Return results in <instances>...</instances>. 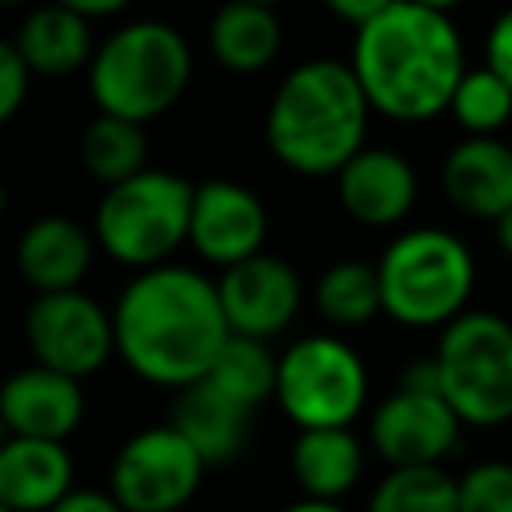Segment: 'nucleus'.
Masks as SVG:
<instances>
[{"mask_svg":"<svg viewBox=\"0 0 512 512\" xmlns=\"http://www.w3.org/2000/svg\"><path fill=\"white\" fill-rule=\"evenodd\" d=\"M228 324L216 280L184 264L136 272L112 308V352L156 388H188L216 360Z\"/></svg>","mask_w":512,"mask_h":512,"instance_id":"obj_1","label":"nucleus"},{"mask_svg":"<svg viewBox=\"0 0 512 512\" xmlns=\"http://www.w3.org/2000/svg\"><path fill=\"white\" fill-rule=\"evenodd\" d=\"M348 68L372 112L400 124H424L448 108V96L468 64L464 40L448 12L396 0L376 20L356 28Z\"/></svg>","mask_w":512,"mask_h":512,"instance_id":"obj_2","label":"nucleus"},{"mask_svg":"<svg viewBox=\"0 0 512 512\" xmlns=\"http://www.w3.org/2000/svg\"><path fill=\"white\" fill-rule=\"evenodd\" d=\"M368 112L348 64L304 60L276 84L264 136L284 168L300 176H336L340 164L364 148Z\"/></svg>","mask_w":512,"mask_h":512,"instance_id":"obj_3","label":"nucleus"},{"mask_svg":"<svg viewBox=\"0 0 512 512\" xmlns=\"http://www.w3.org/2000/svg\"><path fill=\"white\" fill-rule=\"evenodd\" d=\"M192 80V48L164 20L116 28L88 60V92L104 116L148 124L164 116Z\"/></svg>","mask_w":512,"mask_h":512,"instance_id":"obj_4","label":"nucleus"},{"mask_svg":"<svg viewBox=\"0 0 512 512\" xmlns=\"http://www.w3.org/2000/svg\"><path fill=\"white\" fill-rule=\"evenodd\" d=\"M380 312L408 328H436L464 312L476 288V260L448 228L400 232L376 264Z\"/></svg>","mask_w":512,"mask_h":512,"instance_id":"obj_5","label":"nucleus"},{"mask_svg":"<svg viewBox=\"0 0 512 512\" xmlns=\"http://www.w3.org/2000/svg\"><path fill=\"white\" fill-rule=\"evenodd\" d=\"M188 212H192V184L164 168H144L112 188H104L92 240L128 268H156L172 264V252L188 244Z\"/></svg>","mask_w":512,"mask_h":512,"instance_id":"obj_6","label":"nucleus"},{"mask_svg":"<svg viewBox=\"0 0 512 512\" xmlns=\"http://www.w3.org/2000/svg\"><path fill=\"white\" fill-rule=\"evenodd\" d=\"M444 404L460 424L496 428L512 420V324L496 312H460L432 352Z\"/></svg>","mask_w":512,"mask_h":512,"instance_id":"obj_7","label":"nucleus"},{"mask_svg":"<svg viewBox=\"0 0 512 512\" xmlns=\"http://www.w3.org/2000/svg\"><path fill=\"white\" fill-rule=\"evenodd\" d=\"M272 396L300 432L352 428L368 400V368L340 336H304L276 356Z\"/></svg>","mask_w":512,"mask_h":512,"instance_id":"obj_8","label":"nucleus"},{"mask_svg":"<svg viewBox=\"0 0 512 512\" xmlns=\"http://www.w3.org/2000/svg\"><path fill=\"white\" fill-rule=\"evenodd\" d=\"M204 480L200 456L172 424L132 432L112 456L108 492L124 512H188Z\"/></svg>","mask_w":512,"mask_h":512,"instance_id":"obj_9","label":"nucleus"},{"mask_svg":"<svg viewBox=\"0 0 512 512\" xmlns=\"http://www.w3.org/2000/svg\"><path fill=\"white\" fill-rule=\"evenodd\" d=\"M24 336L40 368L84 380L112 356V312L80 288L36 292L24 316Z\"/></svg>","mask_w":512,"mask_h":512,"instance_id":"obj_10","label":"nucleus"},{"mask_svg":"<svg viewBox=\"0 0 512 512\" xmlns=\"http://www.w3.org/2000/svg\"><path fill=\"white\" fill-rule=\"evenodd\" d=\"M216 300H220V312L232 336L268 344L292 324L300 308V276L288 260L256 252L220 272Z\"/></svg>","mask_w":512,"mask_h":512,"instance_id":"obj_11","label":"nucleus"},{"mask_svg":"<svg viewBox=\"0 0 512 512\" xmlns=\"http://www.w3.org/2000/svg\"><path fill=\"white\" fill-rule=\"evenodd\" d=\"M460 428L464 424L456 420V412L444 404L440 392H412L396 384V392L372 408L368 440L376 456L388 460L392 468L440 464L456 448Z\"/></svg>","mask_w":512,"mask_h":512,"instance_id":"obj_12","label":"nucleus"},{"mask_svg":"<svg viewBox=\"0 0 512 512\" xmlns=\"http://www.w3.org/2000/svg\"><path fill=\"white\" fill-rule=\"evenodd\" d=\"M268 212L260 196L236 180H204L192 184L188 212V244L216 268H232L256 252H264Z\"/></svg>","mask_w":512,"mask_h":512,"instance_id":"obj_13","label":"nucleus"},{"mask_svg":"<svg viewBox=\"0 0 512 512\" xmlns=\"http://www.w3.org/2000/svg\"><path fill=\"white\" fill-rule=\"evenodd\" d=\"M416 192H420L416 168L392 148L364 144L336 172V196H340L344 212L368 228L400 224L416 208Z\"/></svg>","mask_w":512,"mask_h":512,"instance_id":"obj_14","label":"nucleus"},{"mask_svg":"<svg viewBox=\"0 0 512 512\" xmlns=\"http://www.w3.org/2000/svg\"><path fill=\"white\" fill-rule=\"evenodd\" d=\"M80 420H84L80 380L40 364L0 380V424L8 428V436L64 444L80 428Z\"/></svg>","mask_w":512,"mask_h":512,"instance_id":"obj_15","label":"nucleus"},{"mask_svg":"<svg viewBox=\"0 0 512 512\" xmlns=\"http://www.w3.org/2000/svg\"><path fill=\"white\" fill-rule=\"evenodd\" d=\"M452 208L476 220H500L512 208V148L500 136H464L440 168Z\"/></svg>","mask_w":512,"mask_h":512,"instance_id":"obj_16","label":"nucleus"},{"mask_svg":"<svg viewBox=\"0 0 512 512\" xmlns=\"http://www.w3.org/2000/svg\"><path fill=\"white\" fill-rule=\"evenodd\" d=\"M168 424L188 440V448L200 456L204 468H224L244 452L252 412L200 376L196 384L180 388Z\"/></svg>","mask_w":512,"mask_h":512,"instance_id":"obj_17","label":"nucleus"},{"mask_svg":"<svg viewBox=\"0 0 512 512\" xmlns=\"http://www.w3.org/2000/svg\"><path fill=\"white\" fill-rule=\"evenodd\" d=\"M92 232L68 216H40L16 240V268L36 292H68L92 268Z\"/></svg>","mask_w":512,"mask_h":512,"instance_id":"obj_18","label":"nucleus"},{"mask_svg":"<svg viewBox=\"0 0 512 512\" xmlns=\"http://www.w3.org/2000/svg\"><path fill=\"white\" fill-rule=\"evenodd\" d=\"M72 488V456L56 440L8 436L0 444V504L8 512H48Z\"/></svg>","mask_w":512,"mask_h":512,"instance_id":"obj_19","label":"nucleus"},{"mask_svg":"<svg viewBox=\"0 0 512 512\" xmlns=\"http://www.w3.org/2000/svg\"><path fill=\"white\" fill-rule=\"evenodd\" d=\"M12 48L20 52L24 68L32 76H72L80 68H88L92 60V28L84 16L60 8V4H40L24 16V24L16 28Z\"/></svg>","mask_w":512,"mask_h":512,"instance_id":"obj_20","label":"nucleus"},{"mask_svg":"<svg viewBox=\"0 0 512 512\" xmlns=\"http://www.w3.org/2000/svg\"><path fill=\"white\" fill-rule=\"evenodd\" d=\"M288 464L308 500H340L364 472V448L352 428H304L292 440Z\"/></svg>","mask_w":512,"mask_h":512,"instance_id":"obj_21","label":"nucleus"},{"mask_svg":"<svg viewBox=\"0 0 512 512\" xmlns=\"http://www.w3.org/2000/svg\"><path fill=\"white\" fill-rule=\"evenodd\" d=\"M280 16L276 8L248 4V0H224L208 24V48L220 68L228 72H264L280 56Z\"/></svg>","mask_w":512,"mask_h":512,"instance_id":"obj_22","label":"nucleus"},{"mask_svg":"<svg viewBox=\"0 0 512 512\" xmlns=\"http://www.w3.org/2000/svg\"><path fill=\"white\" fill-rule=\"evenodd\" d=\"M80 164L92 180L104 188L136 176L148 168V136L144 124L120 120V116H92L88 128L80 132Z\"/></svg>","mask_w":512,"mask_h":512,"instance_id":"obj_23","label":"nucleus"},{"mask_svg":"<svg viewBox=\"0 0 512 512\" xmlns=\"http://www.w3.org/2000/svg\"><path fill=\"white\" fill-rule=\"evenodd\" d=\"M208 384H216L224 396H232L236 404H244L248 412H256L272 388H276V356L264 340H248V336H232L220 344L216 360L204 372Z\"/></svg>","mask_w":512,"mask_h":512,"instance_id":"obj_24","label":"nucleus"},{"mask_svg":"<svg viewBox=\"0 0 512 512\" xmlns=\"http://www.w3.org/2000/svg\"><path fill=\"white\" fill-rule=\"evenodd\" d=\"M316 308L336 328H360L372 316H380V288H376V264L364 260H336L316 280Z\"/></svg>","mask_w":512,"mask_h":512,"instance_id":"obj_25","label":"nucleus"},{"mask_svg":"<svg viewBox=\"0 0 512 512\" xmlns=\"http://www.w3.org/2000/svg\"><path fill=\"white\" fill-rule=\"evenodd\" d=\"M368 512H456V476L440 464H404L368 496Z\"/></svg>","mask_w":512,"mask_h":512,"instance_id":"obj_26","label":"nucleus"},{"mask_svg":"<svg viewBox=\"0 0 512 512\" xmlns=\"http://www.w3.org/2000/svg\"><path fill=\"white\" fill-rule=\"evenodd\" d=\"M444 112H452L464 136H500L504 128H512V88L484 64L464 68Z\"/></svg>","mask_w":512,"mask_h":512,"instance_id":"obj_27","label":"nucleus"},{"mask_svg":"<svg viewBox=\"0 0 512 512\" xmlns=\"http://www.w3.org/2000/svg\"><path fill=\"white\" fill-rule=\"evenodd\" d=\"M456 512H512V464L480 460L456 480Z\"/></svg>","mask_w":512,"mask_h":512,"instance_id":"obj_28","label":"nucleus"},{"mask_svg":"<svg viewBox=\"0 0 512 512\" xmlns=\"http://www.w3.org/2000/svg\"><path fill=\"white\" fill-rule=\"evenodd\" d=\"M28 84H32V72L24 68L20 52L12 48V40H0V124H8L24 108Z\"/></svg>","mask_w":512,"mask_h":512,"instance_id":"obj_29","label":"nucleus"},{"mask_svg":"<svg viewBox=\"0 0 512 512\" xmlns=\"http://www.w3.org/2000/svg\"><path fill=\"white\" fill-rule=\"evenodd\" d=\"M484 68H492L508 88H512V8H504L496 16V24L488 28L484 40Z\"/></svg>","mask_w":512,"mask_h":512,"instance_id":"obj_30","label":"nucleus"},{"mask_svg":"<svg viewBox=\"0 0 512 512\" xmlns=\"http://www.w3.org/2000/svg\"><path fill=\"white\" fill-rule=\"evenodd\" d=\"M48 512H124L116 500H112V492H100V488H68Z\"/></svg>","mask_w":512,"mask_h":512,"instance_id":"obj_31","label":"nucleus"},{"mask_svg":"<svg viewBox=\"0 0 512 512\" xmlns=\"http://www.w3.org/2000/svg\"><path fill=\"white\" fill-rule=\"evenodd\" d=\"M392 4H396V0H324V8H328L336 20L352 24V28L376 20V16H380L384 8H392Z\"/></svg>","mask_w":512,"mask_h":512,"instance_id":"obj_32","label":"nucleus"},{"mask_svg":"<svg viewBox=\"0 0 512 512\" xmlns=\"http://www.w3.org/2000/svg\"><path fill=\"white\" fill-rule=\"evenodd\" d=\"M400 388H412V392H440V380H436V364H432V356L412 360V364L404 368V376H400Z\"/></svg>","mask_w":512,"mask_h":512,"instance_id":"obj_33","label":"nucleus"},{"mask_svg":"<svg viewBox=\"0 0 512 512\" xmlns=\"http://www.w3.org/2000/svg\"><path fill=\"white\" fill-rule=\"evenodd\" d=\"M52 4H60V8H68V12L84 16V20H100V16H116V12H124L132 0H52Z\"/></svg>","mask_w":512,"mask_h":512,"instance_id":"obj_34","label":"nucleus"},{"mask_svg":"<svg viewBox=\"0 0 512 512\" xmlns=\"http://www.w3.org/2000/svg\"><path fill=\"white\" fill-rule=\"evenodd\" d=\"M280 512H344L336 500H296V504H288V508H280Z\"/></svg>","mask_w":512,"mask_h":512,"instance_id":"obj_35","label":"nucleus"},{"mask_svg":"<svg viewBox=\"0 0 512 512\" xmlns=\"http://www.w3.org/2000/svg\"><path fill=\"white\" fill-rule=\"evenodd\" d=\"M496 240H500V248H504V256L512 260V208L496 220Z\"/></svg>","mask_w":512,"mask_h":512,"instance_id":"obj_36","label":"nucleus"},{"mask_svg":"<svg viewBox=\"0 0 512 512\" xmlns=\"http://www.w3.org/2000/svg\"><path fill=\"white\" fill-rule=\"evenodd\" d=\"M416 4H424V8H436V12H452V8H460L464 0H416Z\"/></svg>","mask_w":512,"mask_h":512,"instance_id":"obj_37","label":"nucleus"},{"mask_svg":"<svg viewBox=\"0 0 512 512\" xmlns=\"http://www.w3.org/2000/svg\"><path fill=\"white\" fill-rule=\"evenodd\" d=\"M4 204H8V192H4V180H0V216H4Z\"/></svg>","mask_w":512,"mask_h":512,"instance_id":"obj_38","label":"nucleus"},{"mask_svg":"<svg viewBox=\"0 0 512 512\" xmlns=\"http://www.w3.org/2000/svg\"><path fill=\"white\" fill-rule=\"evenodd\" d=\"M248 4H264V8H276L280 0H248Z\"/></svg>","mask_w":512,"mask_h":512,"instance_id":"obj_39","label":"nucleus"},{"mask_svg":"<svg viewBox=\"0 0 512 512\" xmlns=\"http://www.w3.org/2000/svg\"><path fill=\"white\" fill-rule=\"evenodd\" d=\"M16 4H24V0H0V8H16Z\"/></svg>","mask_w":512,"mask_h":512,"instance_id":"obj_40","label":"nucleus"},{"mask_svg":"<svg viewBox=\"0 0 512 512\" xmlns=\"http://www.w3.org/2000/svg\"><path fill=\"white\" fill-rule=\"evenodd\" d=\"M0 512H8V508H4V504H0Z\"/></svg>","mask_w":512,"mask_h":512,"instance_id":"obj_41","label":"nucleus"},{"mask_svg":"<svg viewBox=\"0 0 512 512\" xmlns=\"http://www.w3.org/2000/svg\"><path fill=\"white\" fill-rule=\"evenodd\" d=\"M508 148H512V140H508Z\"/></svg>","mask_w":512,"mask_h":512,"instance_id":"obj_42","label":"nucleus"}]
</instances>
